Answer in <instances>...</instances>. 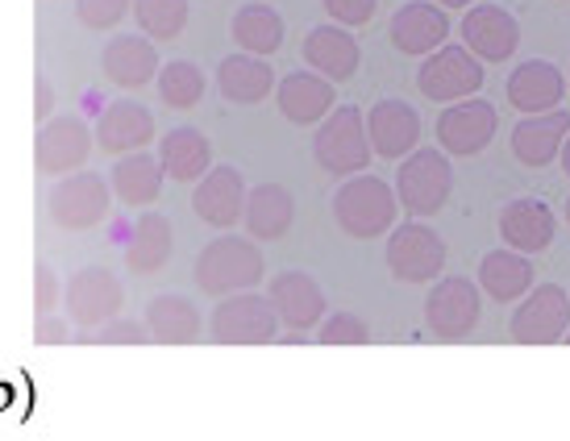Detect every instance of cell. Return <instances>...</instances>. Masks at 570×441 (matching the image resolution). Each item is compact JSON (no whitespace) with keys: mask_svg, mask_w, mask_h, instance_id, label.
Returning <instances> with one entry per match:
<instances>
[{"mask_svg":"<svg viewBox=\"0 0 570 441\" xmlns=\"http://www.w3.org/2000/svg\"><path fill=\"white\" fill-rule=\"evenodd\" d=\"M263 271H267L263 267V246L254 237L222 234L196 254L191 280L200 287V296H229V292H246V287L263 284Z\"/></svg>","mask_w":570,"mask_h":441,"instance_id":"6da1fadb","label":"cell"},{"mask_svg":"<svg viewBox=\"0 0 570 441\" xmlns=\"http://www.w3.org/2000/svg\"><path fill=\"white\" fill-rule=\"evenodd\" d=\"M396 188L383 184L380 175H346V184L333 196V220L337 229L358 242L383 237L396 225Z\"/></svg>","mask_w":570,"mask_h":441,"instance_id":"7a4b0ae2","label":"cell"},{"mask_svg":"<svg viewBox=\"0 0 570 441\" xmlns=\"http://www.w3.org/2000/svg\"><path fill=\"white\" fill-rule=\"evenodd\" d=\"M371 138H366V117L358 105H333L317 121L313 134V158L321 171L330 175H358L371 163Z\"/></svg>","mask_w":570,"mask_h":441,"instance_id":"3957f363","label":"cell"},{"mask_svg":"<svg viewBox=\"0 0 570 441\" xmlns=\"http://www.w3.org/2000/svg\"><path fill=\"white\" fill-rule=\"evenodd\" d=\"M396 200L404 213L412 217H438L450 200V192H454V167H450V155L445 150H409V155L400 158L396 167Z\"/></svg>","mask_w":570,"mask_h":441,"instance_id":"277c9868","label":"cell"},{"mask_svg":"<svg viewBox=\"0 0 570 441\" xmlns=\"http://www.w3.org/2000/svg\"><path fill=\"white\" fill-rule=\"evenodd\" d=\"M208 337L217 346H267L279 337V316L271 308V300L258 296L254 287L229 292L208 316Z\"/></svg>","mask_w":570,"mask_h":441,"instance_id":"5b68a950","label":"cell"},{"mask_svg":"<svg viewBox=\"0 0 570 441\" xmlns=\"http://www.w3.org/2000/svg\"><path fill=\"white\" fill-rule=\"evenodd\" d=\"M387 271L396 275L400 284H433L445 271V242L442 234L425 225V220H404V225H392L387 229Z\"/></svg>","mask_w":570,"mask_h":441,"instance_id":"8992f818","label":"cell"},{"mask_svg":"<svg viewBox=\"0 0 570 441\" xmlns=\"http://www.w3.org/2000/svg\"><path fill=\"white\" fill-rule=\"evenodd\" d=\"M112 208V188L109 179H100L96 171H67L59 175V184L50 188V220L67 229V234H88L100 220L109 217Z\"/></svg>","mask_w":570,"mask_h":441,"instance_id":"52a82bcc","label":"cell"},{"mask_svg":"<svg viewBox=\"0 0 570 441\" xmlns=\"http://www.w3.org/2000/svg\"><path fill=\"white\" fill-rule=\"evenodd\" d=\"M483 313V292L466 275H438L433 292L425 296V325L438 342H462L471 337Z\"/></svg>","mask_w":570,"mask_h":441,"instance_id":"ba28073f","label":"cell"},{"mask_svg":"<svg viewBox=\"0 0 570 441\" xmlns=\"http://www.w3.org/2000/svg\"><path fill=\"white\" fill-rule=\"evenodd\" d=\"M416 88L433 105L466 100L483 88V59H475L462 42H442L438 50L425 55V63L416 71Z\"/></svg>","mask_w":570,"mask_h":441,"instance_id":"9c48e42d","label":"cell"},{"mask_svg":"<svg viewBox=\"0 0 570 441\" xmlns=\"http://www.w3.org/2000/svg\"><path fill=\"white\" fill-rule=\"evenodd\" d=\"M570 330V296L558 284H533L508 321V337L517 346H554Z\"/></svg>","mask_w":570,"mask_h":441,"instance_id":"30bf717a","label":"cell"},{"mask_svg":"<svg viewBox=\"0 0 570 441\" xmlns=\"http://www.w3.org/2000/svg\"><path fill=\"white\" fill-rule=\"evenodd\" d=\"M121 280L112 275L109 267H83L76 271L63 287V304H67V316H71V325H80V330H100L105 321L121 313Z\"/></svg>","mask_w":570,"mask_h":441,"instance_id":"8fae6325","label":"cell"},{"mask_svg":"<svg viewBox=\"0 0 570 441\" xmlns=\"http://www.w3.org/2000/svg\"><path fill=\"white\" fill-rule=\"evenodd\" d=\"M96 134L92 126L67 112V117H47L38 129V143H33V158H38V171L42 175H67L80 171L88 155H92Z\"/></svg>","mask_w":570,"mask_h":441,"instance_id":"7c38bea8","label":"cell"},{"mask_svg":"<svg viewBox=\"0 0 570 441\" xmlns=\"http://www.w3.org/2000/svg\"><path fill=\"white\" fill-rule=\"evenodd\" d=\"M495 129H500L495 105H491V100H479V96H466V100H454V105L438 117V143H442L445 155L471 158V155H479V150H488L491 138H495Z\"/></svg>","mask_w":570,"mask_h":441,"instance_id":"4fadbf2b","label":"cell"},{"mask_svg":"<svg viewBox=\"0 0 570 441\" xmlns=\"http://www.w3.org/2000/svg\"><path fill=\"white\" fill-rule=\"evenodd\" d=\"M462 47L483 63H508L521 47V26L517 17L500 4H471L462 9Z\"/></svg>","mask_w":570,"mask_h":441,"instance_id":"5bb4252c","label":"cell"},{"mask_svg":"<svg viewBox=\"0 0 570 441\" xmlns=\"http://www.w3.org/2000/svg\"><path fill=\"white\" fill-rule=\"evenodd\" d=\"M246 179H242L238 167L229 163H213L200 179H196V192H191V213L213 225V229H234L242 220V208H246Z\"/></svg>","mask_w":570,"mask_h":441,"instance_id":"9a60e30c","label":"cell"},{"mask_svg":"<svg viewBox=\"0 0 570 441\" xmlns=\"http://www.w3.org/2000/svg\"><path fill=\"white\" fill-rule=\"evenodd\" d=\"M387 38L400 55L409 59H425L429 50H438L450 38V17L433 4V0H409L400 4L392 21H387Z\"/></svg>","mask_w":570,"mask_h":441,"instance_id":"2e32d148","label":"cell"},{"mask_svg":"<svg viewBox=\"0 0 570 441\" xmlns=\"http://www.w3.org/2000/svg\"><path fill=\"white\" fill-rule=\"evenodd\" d=\"M366 138H371V150L380 158H404L409 150H416L421 143V112L412 109L409 100H375L371 112H366Z\"/></svg>","mask_w":570,"mask_h":441,"instance_id":"e0dca14e","label":"cell"},{"mask_svg":"<svg viewBox=\"0 0 570 441\" xmlns=\"http://www.w3.org/2000/svg\"><path fill=\"white\" fill-rule=\"evenodd\" d=\"M267 300L287 330H313L325 316V292L308 271H279L267 287Z\"/></svg>","mask_w":570,"mask_h":441,"instance_id":"ac0fdd59","label":"cell"},{"mask_svg":"<svg viewBox=\"0 0 570 441\" xmlns=\"http://www.w3.org/2000/svg\"><path fill=\"white\" fill-rule=\"evenodd\" d=\"M567 134H570V112L562 105L546 112H524L521 126L512 129V155L524 167H546V163L558 158Z\"/></svg>","mask_w":570,"mask_h":441,"instance_id":"d6986e66","label":"cell"},{"mask_svg":"<svg viewBox=\"0 0 570 441\" xmlns=\"http://www.w3.org/2000/svg\"><path fill=\"white\" fill-rule=\"evenodd\" d=\"M96 143L105 155H129V150H146L155 138V112L138 105V100H112L109 109L96 121Z\"/></svg>","mask_w":570,"mask_h":441,"instance_id":"ffe728a7","label":"cell"},{"mask_svg":"<svg viewBox=\"0 0 570 441\" xmlns=\"http://www.w3.org/2000/svg\"><path fill=\"white\" fill-rule=\"evenodd\" d=\"M558 234V217L550 205H541L533 196H517L500 208V237L512 251L521 254H541Z\"/></svg>","mask_w":570,"mask_h":441,"instance_id":"44dd1931","label":"cell"},{"mask_svg":"<svg viewBox=\"0 0 570 441\" xmlns=\"http://www.w3.org/2000/svg\"><path fill=\"white\" fill-rule=\"evenodd\" d=\"M504 92H508V105H512V109L546 112V109H558V105H562V96H567V76H562L550 59H529V63L512 67Z\"/></svg>","mask_w":570,"mask_h":441,"instance_id":"7402d4cb","label":"cell"},{"mask_svg":"<svg viewBox=\"0 0 570 441\" xmlns=\"http://www.w3.org/2000/svg\"><path fill=\"white\" fill-rule=\"evenodd\" d=\"M333 79L308 71H292V76L275 79V105L292 126H317L321 117L333 109Z\"/></svg>","mask_w":570,"mask_h":441,"instance_id":"603a6c76","label":"cell"},{"mask_svg":"<svg viewBox=\"0 0 570 441\" xmlns=\"http://www.w3.org/2000/svg\"><path fill=\"white\" fill-rule=\"evenodd\" d=\"M304 63L313 67L317 76L333 79V84H342L358 71L363 63V50H358V38L346 30V26H317V30H308L304 38Z\"/></svg>","mask_w":570,"mask_h":441,"instance_id":"cb8c5ba5","label":"cell"},{"mask_svg":"<svg viewBox=\"0 0 570 441\" xmlns=\"http://www.w3.org/2000/svg\"><path fill=\"white\" fill-rule=\"evenodd\" d=\"M142 325L150 333V342H163V346H191V342H200V330H205L200 308L179 292H163L150 300Z\"/></svg>","mask_w":570,"mask_h":441,"instance_id":"d4e9b609","label":"cell"},{"mask_svg":"<svg viewBox=\"0 0 570 441\" xmlns=\"http://www.w3.org/2000/svg\"><path fill=\"white\" fill-rule=\"evenodd\" d=\"M100 63L117 88H142L159 76V47L146 33H117V38H109Z\"/></svg>","mask_w":570,"mask_h":441,"instance_id":"484cf974","label":"cell"},{"mask_svg":"<svg viewBox=\"0 0 570 441\" xmlns=\"http://www.w3.org/2000/svg\"><path fill=\"white\" fill-rule=\"evenodd\" d=\"M296 220V196L284 184H258L246 192V208H242V225L254 242H279Z\"/></svg>","mask_w":570,"mask_h":441,"instance_id":"4316f807","label":"cell"},{"mask_svg":"<svg viewBox=\"0 0 570 441\" xmlns=\"http://www.w3.org/2000/svg\"><path fill=\"white\" fill-rule=\"evenodd\" d=\"M217 88L229 105H258L275 92V67L263 55H246L234 50L217 63Z\"/></svg>","mask_w":570,"mask_h":441,"instance_id":"83f0119b","label":"cell"},{"mask_svg":"<svg viewBox=\"0 0 570 441\" xmlns=\"http://www.w3.org/2000/svg\"><path fill=\"white\" fill-rule=\"evenodd\" d=\"M163 171L159 155H146V150H129L121 155V163H112V175H109V188H112V200H121V205H155L163 196Z\"/></svg>","mask_w":570,"mask_h":441,"instance_id":"f1b7e54d","label":"cell"},{"mask_svg":"<svg viewBox=\"0 0 570 441\" xmlns=\"http://www.w3.org/2000/svg\"><path fill=\"white\" fill-rule=\"evenodd\" d=\"M159 163L163 171H167V179H175V184H196L213 167V143H208L205 129L196 126L167 129L159 143Z\"/></svg>","mask_w":570,"mask_h":441,"instance_id":"f546056e","label":"cell"},{"mask_svg":"<svg viewBox=\"0 0 570 441\" xmlns=\"http://www.w3.org/2000/svg\"><path fill=\"white\" fill-rule=\"evenodd\" d=\"M529 287H533V263H529V254L508 246V251H491L479 263V292L491 296L495 304H512Z\"/></svg>","mask_w":570,"mask_h":441,"instance_id":"4dcf8cb0","label":"cell"},{"mask_svg":"<svg viewBox=\"0 0 570 441\" xmlns=\"http://www.w3.org/2000/svg\"><path fill=\"white\" fill-rule=\"evenodd\" d=\"M175 251V225L163 213H146L138 217L134 234L126 242V267L134 275H155L167 267V258Z\"/></svg>","mask_w":570,"mask_h":441,"instance_id":"1f68e13d","label":"cell"},{"mask_svg":"<svg viewBox=\"0 0 570 441\" xmlns=\"http://www.w3.org/2000/svg\"><path fill=\"white\" fill-rule=\"evenodd\" d=\"M229 33H234L238 50L271 59L275 50L284 47V17L275 13L271 4H242L234 21H229Z\"/></svg>","mask_w":570,"mask_h":441,"instance_id":"d6a6232c","label":"cell"},{"mask_svg":"<svg viewBox=\"0 0 570 441\" xmlns=\"http://www.w3.org/2000/svg\"><path fill=\"white\" fill-rule=\"evenodd\" d=\"M159 96L167 109H196L205 100V71L191 59H175V63H159Z\"/></svg>","mask_w":570,"mask_h":441,"instance_id":"836d02e7","label":"cell"},{"mask_svg":"<svg viewBox=\"0 0 570 441\" xmlns=\"http://www.w3.org/2000/svg\"><path fill=\"white\" fill-rule=\"evenodd\" d=\"M129 13L150 42H175L188 26V0H134Z\"/></svg>","mask_w":570,"mask_h":441,"instance_id":"e575fe53","label":"cell"},{"mask_svg":"<svg viewBox=\"0 0 570 441\" xmlns=\"http://www.w3.org/2000/svg\"><path fill=\"white\" fill-rule=\"evenodd\" d=\"M317 342L321 346H366L371 342V325L358 313H330L321 316Z\"/></svg>","mask_w":570,"mask_h":441,"instance_id":"d590c367","label":"cell"},{"mask_svg":"<svg viewBox=\"0 0 570 441\" xmlns=\"http://www.w3.org/2000/svg\"><path fill=\"white\" fill-rule=\"evenodd\" d=\"M134 0H76V17L88 30H117L129 17Z\"/></svg>","mask_w":570,"mask_h":441,"instance_id":"8d00e7d4","label":"cell"},{"mask_svg":"<svg viewBox=\"0 0 570 441\" xmlns=\"http://www.w3.org/2000/svg\"><path fill=\"white\" fill-rule=\"evenodd\" d=\"M321 4H325V13H330L337 26H346V30L366 26V21L375 17V9H380V0H321Z\"/></svg>","mask_w":570,"mask_h":441,"instance_id":"74e56055","label":"cell"},{"mask_svg":"<svg viewBox=\"0 0 570 441\" xmlns=\"http://www.w3.org/2000/svg\"><path fill=\"white\" fill-rule=\"evenodd\" d=\"M96 342L100 346H142V342H150V333H146L142 321H105L100 325V333H96Z\"/></svg>","mask_w":570,"mask_h":441,"instance_id":"f35d334b","label":"cell"},{"mask_svg":"<svg viewBox=\"0 0 570 441\" xmlns=\"http://www.w3.org/2000/svg\"><path fill=\"white\" fill-rule=\"evenodd\" d=\"M59 300H63L59 275L50 271V263H38V267H33V308H38V313H55Z\"/></svg>","mask_w":570,"mask_h":441,"instance_id":"ab89813d","label":"cell"},{"mask_svg":"<svg viewBox=\"0 0 570 441\" xmlns=\"http://www.w3.org/2000/svg\"><path fill=\"white\" fill-rule=\"evenodd\" d=\"M33 342H38V346H67V342H71V330H67L63 316L42 313V321L33 325Z\"/></svg>","mask_w":570,"mask_h":441,"instance_id":"60d3db41","label":"cell"},{"mask_svg":"<svg viewBox=\"0 0 570 441\" xmlns=\"http://www.w3.org/2000/svg\"><path fill=\"white\" fill-rule=\"evenodd\" d=\"M50 105H55V92H50V79L38 76V100H33V117L38 121H47L50 117Z\"/></svg>","mask_w":570,"mask_h":441,"instance_id":"b9f144b4","label":"cell"},{"mask_svg":"<svg viewBox=\"0 0 570 441\" xmlns=\"http://www.w3.org/2000/svg\"><path fill=\"white\" fill-rule=\"evenodd\" d=\"M438 4H442V9H471L475 0H438Z\"/></svg>","mask_w":570,"mask_h":441,"instance_id":"7bdbcfd3","label":"cell"},{"mask_svg":"<svg viewBox=\"0 0 570 441\" xmlns=\"http://www.w3.org/2000/svg\"><path fill=\"white\" fill-rule=\"evenodd\" d=\"M558 155H562V171L570 175V134H567V143H562V150H558Z\"/></svg>","mask_w":570,"mask_h":441,"instance_id":"ee69618b","label":"cell"},{"mask_svg":"<svg viewBox=\"0 0 570 441\" xmlns=\"http://www.w3.org/2000/svg\"><path fill=\"white\" fill-rule=\"evenodd\" d=\"M567 225H570V200H567Z\"/></svg>","mask_w":570,"mask_h":441,"instance_id":"f6af8a7d","label":"cell"},{"mask_svg":"<svg viewBox=\"0 0 570 441\" xmlns=\"http://www.w3.org/2000/svg\"><path fill=\"white\" fill-rule=\"evenodd\" d=\"M567 346H570V330H567Z\"/></svg>","mask_w":570,"mask_h":441,"instance_id":"bcb514c9","label":"cell"}]
</instances>
